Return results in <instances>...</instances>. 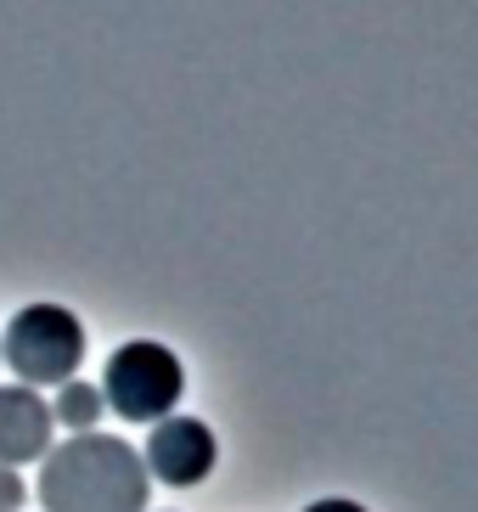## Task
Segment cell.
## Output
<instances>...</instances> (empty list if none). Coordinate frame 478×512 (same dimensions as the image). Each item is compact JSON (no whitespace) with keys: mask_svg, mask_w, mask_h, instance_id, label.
I'll list each match as a JSON object with an SVG mask.
<instances>
[{"mask_svg":"<svg viewBox=\"0 0 478 512\" xmlns=\"http://www.w3.org/2000/svg\"><path fill=\"white\" fill-rule=\"evenodd\" d=\"M34 501L45 512H147V467L119 434H68L40 456Z\"/></svg>","mask_w":478,"mask_h":512,"instance_id":"obj_1","label":"cell"},{"mask_svg":"<svg viewBox=\"0 0 478 512\" xmlns=\"http://www.w3.org/2000/svg\"><path fill=\"white\" fill-rule=\"evenodd\" d=\"M0 361L12 366L23 389H62L85 361V327L68 304H29L0 332Z\"/></svg>","mask_w":478,"mask_h":512,"instance_id":"obj_2","label":"cell"},{"mask_svg":"<svg viewBox=\"0 0 478 512\" xmlns=\"http://www.w3.org/2000/svg\"><path fill=\"white\" fill-rule=\"evenodd\" d=\"M51 400L23 383H0V467L40 462L51 451Z\"/></svg>","mask_w":478,"mask_h":512,"instance_id":"obj_5","label":"cell"},{"mask_svg":"<svg viewBox=\"0 0 478 512\" xmlns=\"http://www.w3.org/2000/svg\"><path fill=\"white\" fill-rule=\"evenodd\" d=\"M23 501H29L23 473H17V467H0V512H23Z\"/></svg>","mask_w":478,"mask_h":512,"instance_id":"obj_7","label":"cell"},{"mask_svg":"<svg viewBox=\"0 0 478 512\" xmlns=\"http://www.w3.org/2000/svg\"><path fill=\"white\" fill-rule=\"evenodd\" d=\"M214 462H220V439H214L209 422L197 417H164L152 422L147 434V451H141V467H147V479L169 484V490H192V484H203L214 473Z\"/></svg>","mask_w":478,"mask_h":512,"instance_id":"obj_4","label":"cell"},{"mask_svg":"<svg viewBox=\"0 0 478 512\" xmlns=\"http://www.w3.org/2000/svg\"><path fill=\"white\" fill-rule=\"evenodd\" d=\"M102 400L107 411H119L124 422H164L175 417L180 394H186V366L169 344H152V338H130L107 355L102 366Z\"/></svg>","mask_w":478,"mask_h":512,"instance_id":"obj_3","label":"cell"},{"mask_svg":"<svg viewBox=\"0 0 478 512\" xmlns=\"http://www.w3.org/2000/svg\"><path fill=\"white\" fill-rule=\"evenodd\" d=\"M304 512H366L360 501H349V496H327V501H310Z\"/></svg>","mask_w":478,"mask_h":512,"instance_id":"obj_8","label":"cell"},{"mask_svg":"<svg viewBox=\"0 0 478 512\" xmlns=\"http://www.w3.org/2000/svg\"><path fill=\"white\" fill-rule=\"evenodd\" d=\"M107 400L96 383H62L57 400H51V422H62V428H74V434H96V422H102Z\"/></svg>","mask_w":478,"mask_h":512,"instance_id":"obj_6","label":"cell"}]
</instances>
